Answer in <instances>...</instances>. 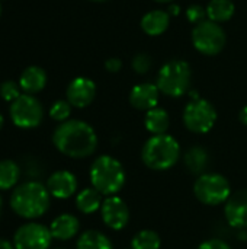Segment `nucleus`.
Here are the masks:
<instances>
[{"mask_svg":"<svg viewBox=\"0 0 247 249\" xmlns=\"http://www.w3.org/2000/svg\"><path fill=\"white\" fill-rule=\"evenodd\" d=\"M52 143L63 155L73 159H82L90 156L96 150L98 136L87 123L82 120H67L55 128Z\"/></svg>","mask_w":247,"mask_h":249,"instance_id":"1","label":"nucleus"},{"mask_svg":"<svg viewBox=\"0 0 247 249\" xmlns=\"http://www.w3.org/2000/svg\"><path fill=\"white\" fill-rule=\"evenodd\" d=\"M51 194L45 185L38 181L23 182L12 191L10 207L23 219H38L49 209Z\"/></svg>","mask_w":247,"mask_h":249,"instance_id":"2","label":"nucleus"},{"mask_svg":"<svg viewBox=\"0 0 247 249\" xmlns=\"http://www.w3.org/2000/svg\"><path fill=\"white\" fill-rule=\"evenodd\" d=\"M90 182L102 196H115L125 184V171L121 162L109 155L99 156L90 168Z\"/></svg>","mask_w":247,"mask_h":249,"instance_id":"3","label":"nucleus"},{"mask_svg":"<svg viewBox=\"0 0 247 249\" xmlns=\"http://www.w3.org/2000/svg\"><path fill=\"white\" fill-rule=\"evenodd\" d=\"M181 156V147L176 139L169 134H157L150 137L141 152L144 165L154 171L170 169Z\"/></svg>","mask_w":247,"mask_h":249,"instance_id":"4","label":"nucleus"},{"mask_svg":"<svg viewBox=\"0 0 247 249\" xmlns=\"http://www.w3.org/2000/svg\"><path fill=\"white\" fill-rule=\"evenodd\" d=\"M191 76V67L186 61L172 60L160 69L157 76V88L167 96L179 98L188 92Z\"/></svg>","mask_w":247,"mask_h":249,"instance_id":"5","label":"nucleus"},{"mask_svg":"<svg viewBox=\"0 0 247 249\" xmlns=\"http://www.w3.org/2000/svg\"><path fill=\"white\" fill-rule=\"evenodd\" d=\"M195 197L207 206H218L226 203L231 196L229 181L220 174H204L194 185Z\"/></svg>","mask_w":247,"mask_h":249,"instance_id":"6","label":"nucleus"},{"mask_svg":"<svg viewBox=\"0 0 247 249\" xmlns=\"http://www.w3.org/2000/svg\"><path fill=\"white\" fill-rule=\"evenodd\" d=\"M217 121V111L205 99L197 98L192 99L183 111V124L185 127L197 134L208 133Z\"/></svg>","mask_w":247,"mask_h":249,"instance_id":"7","label":"nucleus"},{"mask_svg":"<svg viewBox=\"0 0 247 249\" xmlns=\"http://www.w3.org/2000/svg\"><path fill=\"white\" fill-rule=\"evenodd\" d=\"M192 44L199 53L205 55H215L226 45V32L220 23L210 19L204 20L195 25L192 31Z\"/></svg>","mask_w":247,"mask_h":249,"instance_id":"8","label":"nucleus"},{"mask_svg":"<svg viewBox=\"0 0 247 249\" xmlns=\"http://www.w3.org/2000/svg\"><path fill=\"white\" fill-rule=\"evenodd\" d=\"M10 120L19 128H35L44 118V108L41 102L28 93H22L10 104Z\"/></svg>","mask_w":247,"mask_h":249,"instance_id":"9","label":"nucleus"},{"mask_svg":"<svg viewBox=\"0 0 247 249\" xmlns=\"http://www.w3.org/2000/svg\"><path fill=\"white\" fill-rule=\"evenodd\" d=\"M52 241L49 228L39 223L22 225L13 236L15 249H48Z\"/></svg>","mask_w":247,"mask_h":249,"instance_id":"10","label":"nucleus"},{"mask_svg":"<svg viewBox=\"0 0 247 249\" xmlns=\"http://www.w3.org/2000/svg\"><path fill=\"white\" fill-rule=\"evenodd\" d=\"M100 213L103 223L114 231H121L128 225L130 209L127 203L116 196H111L102 203Z\"/></svg>","mask_w":247,"mask_h":249,"instance_id":"11","label":"nucleus"},{"mask_svg":"<svg viewBox=\"0 0 247 249\" xmlns=\"http://www.w3.org/2000/svg\"><path fill=\"white\" fill-rule=\"evenodd\" d=\"M96 95V85L89 77H76L67 88V101L71 107L86 108L89 107Z\"/></svg>","mask_w":247,"mask_h":249,"instance_id":"12","label":"nucleus"},{"mask_svg":"<svg viewBox=\"0 0 247 249\" xmlns=\"http://www.w3.org/2000/svg\"><path fill=\"white\" fill-rule=\"evenodd\" d=\"M226 220L230 226L246 229L247 228V190L236 191L226 201L224 209Z\"/></svg>","mask_w":247,"mask_h":249,"instance_id":"13","label":"nucleus"},{"mask_svg":"<svg viewBox=\"0 0 247 249\" xmlns=\"http://www.w3.org/2000/svg\"><path fill=\"white\" fill-rule=\"evenodd\" d=\"M49 194L55 198H70L77 191V179L74 174L68 171H55L47 181Z\"/></svg>","mask_w":247,"mask_h":249,"instance_id":"14","label":"nucleus"},{"mask_svg":"<svg viewBox=\"0 0 247 249\" xmlns=\"http://www.w3.org/2000/svg\"><path fill=\"white\" fill-rule=\"evenodd\" d=\"M159 88L153 83L135 85L130 92V104L140 111H150L157 107L159 102Z\"/></svg>","mask_w":247,"mask_h":249,"instance_id":"15","label":"nucleus"},{"mask_svg":"<svg viewBox=\"0 0 247 249\" xmlns=\"http://www.w3.org/2000/svg\"><path fill=\"white\" fill-rule=\"evenodd\" d=\"M19 85L20 89L28 95L38 93L47 85V73L44 71V69L38 66H29L20 73Z\"/></svg>","mask_w":247,"mask_h":249,"instance_id":"16","label":"nucleus"},{"mask_svg":"<svg viewBox=\"0 0 247 249\" xmlns=\"http://www.w3.org/2000/svg\"><path fill=\"white\" fill-rule=\"evenodd\" d=\"M80 229V223L77 220L76 216L73 214H60L58 217H55L49 226L51 235L54 239L58 241H68L71 238H74L77 235Z\"/></svg>","mask_w":247,"mask_h":249,"instance_id":"17","label":"nucleus"},{"mask_svg":"<svg viewBox=\"0 0 247 249\" xmlns=\"http://www.w3.org/2000/svg\"><path fill=\"white\" fill-rule=\"evenodd\" d=\"M170 16L165 10H151L141 19V29L150 36H159L169 28Z\"/></svg>","mask_w":247,"mask_h":249,"instance_id":"18","label":"nucleus"},{"mask_svg":"<svg viewBox=\"0 0 247 249\" xmlns=\"http://www.w3.org/2000/svg\"><path fill=\"white\" fill-rule=\"evenodd\" d=\"M144 124H146V128L153 136L166 134L169 124H170V118H169V114L163 108L156 107V108L147 111L146 118H144Z\"/></svg>","mask_w":247,"mask_h":249,"instance_id":"19","label":"nucleus"},{"mask_svg":"<svg viewBox=\"0 0 247 249\" xmlns=\"http://www.w3.org/2000/svg\"><path fill=\"white\" fill-rule=\"evenodd\" d=\"M102 194L92 188H84L76 197V207L83 214H92L102 207Z\"/></svg>","mask_w":247,"mask_h":249,"instance_id":"20","label":"nucleus"},{"mask_svg":"<svg viewBox=\"0 0 247 249\" xmlns=\"http://www.w3.org/2000/svg\"><path fill=\"white\" fill-rule=\"evenodd\" d=\"M236 6L231 0H211L207 6V16L210 20L221 23L233 18Z\"/></svg>","mask_w":247,"mask_h":249,"instance_id":"21","label":"nucleus"},{"mask_svg":"<svg viewBox=\"0 0 247 249\" xmlns=\"http://www.w3.org/2000/svg\"><path fill=\"white\" fill-rule=\"evenodd\" d=\"M77 249H114L112 242L99 231H86L77 241Z\"/></svg>","mask_w":247,"mask_h":249,"instance_id":"22","label":"nucleus"},{"mask_svg":"<svg viewBox=\"0 0 247 249\" xmlns=\"http://www.w3.org/2000/svg\"><path fill=\"white\" fill-rule=\"evenodd\" d=\"M20 177V169L16 162L10 159L0 160V190L6 191L16 187Z\"/></svg>","mask_w":247,"mask_h":249,"instance_id":"23","label":"nucleus"},{"mask_svg":"<svg viewBox=\"0 0 247 249\" xmlns=\"http://www.w3.org/2000/svg\"><path fill=\"white\" fill-rule=\"evenodd\" d=\"M185 165L192 174H201L208 166V153L204 147H191L185 155Z\"/></svg>","mask_w":247,"mask_h":249,"instance_id":"24","label":"nucleus"},{"mask_svg":"<svg viewBox=\"0 0 247 249\" xmlns=\"http://www.w3.org/2000/svg\"><path fill=\"white\" fill-rule=\"evenodd\" d=\"M160 245H162L160 236L150 229L138 232L131 241L132 249H159Z\"/></svg>","mask_w":247,"mask_h":249,"instance_id":"25","label":"nucleus"},{"mask_svg":"<svg viewBox=\"0 0 247 249\" xmlns=\"http://www.w3.org/2000/svg\"><path fill=\"white\" fill-rule=\"evenodd\" d=\"M70 114H71V104L68 101H63V99L55 101L49 108V117L60 123L67 121Z\"/></svg>","mask_w":247,"mask_h":249,"instance_id":"26","label":"nucleus"},{"mask_svg":"<svg viewBox=\"0 0 247 249\" xmlns=\"http://www.w3.org/2000/svg\"><path fill=\"white\" fill-rule=\"evenodd\" d=\"M20 85L13 82V80H6L0 85V96L6 101V102H13L15 99H17L22 93H20Z\"/></svg>","mask_w":247,"mask_h":249,"instance_id":"27","label":"nucleus"},{"mask_svg":"<svg viewBox=\"0 0 247 249\" xmlns=\"http://www.w3.org/2000/svg\"><path fill=\"white\" fill-rule=\"evenodd\" d=\"M151 64H153V60H151V57H150L147 53H140V54H137V55L134 57V60H132V67H134V70H135L138 74L147 73V71L150 70Z\"/></svg>","mask_w":247,"mask_h":249,"instance_id":"28","label":"nucleus"},{"mask_svg":"<svg viewBox=\"0 0 247 249\" xmlns=\"http://www.w3.org/2000/svg\"><path fill=\"white\" fill-rule=\"evenodd\" d=\"M186 18L191 23L194 25H198L204 20H207L205 18L207 16V9H204L201 4H192L186 9Z\"/></svg>","mask_w":247,"mask_h":249,"instance_id":"29","label":"nucleus"},{"mask_svg":"<svg viewBox=\"0 0 247 249\" xmlns=\"http://www.w3.org/2000/svg\"><path fill=\"white\" fill-rule=\"evenodd\" d=\"M198 249H231L224 241L221 239H210V241H205L202 242Z\"/></svg>","mask_w":247,"mask_h":249,"instance_id":"30","label":"nucleus"},{"mask_svg":"<svg viewBox=\"0 0 247 249\" xmlns=\"http://www.w3.org/2000/svg\"><path fill=\"white\" fill-rule=\"evenodd\" d=\"M105 67H106V70H108V71H111V73H116V71H119V70H121V67H122V61H121L119 58L112 57V58L106 60Z\"/></svg>","mask_w":247,"mask_h":249,"instance_id":"31","label":"nucleus"},{"mask_svg":"<svg viewBox=\"0 0 247 249\" xmlns=\"http://www.w3.org/2000/svg\"><path fill=\"white\" fill-rule=\"evenodd\" d=\"M239 118H240L242 124L247 125V107H245V108L240 111V114H239Z\"/></svg>","mask_w":247,"mask_h":249,"instance_id":"32","label":"nucleus"},{"mask_svg":"<svg viewBox=\"0 0 247 249\" xmlns=\"http://www.w3.org/2000/svg\"><path fill=\"white\" fill-rule=\"evenodd\" d=\"M0 249H15V247L6 239H0Z\"/></svg>","mask_w":247,"mask_h":249,"instance_id":"33","label":"nucleus"},{"mask_svg":"<svg viewBox=\"0 0 247 249\" xmlns=\"http://www.w3.org/2000/svg\"><path fill=\"white\" fill-rule=\"evenodd\" d=\"M170 10H172V13H173V15H176V13L179 12V7H178V6H172V7H170Z\"/></svg>","mask_w":247,"mask_h":249,"instance_id":"34","label":"nucleus"},{"mask_svg":"<svg viewBox=\"0 0 247 249\" xmlns=\"http://www.w3.org/2000/svg\"><path fill=\"white\" fill-rule=\"evenodd\" d=\"M3 123H4V118H3V115L0 114V130H1V127H3Z\"/></svg>","mask_w":247,"mask_h":249,"instance_id":"35","label":"nucleus"},{"mask_svg":"<svg viewBox=\"0 0 247 249\" xmlns=\"http://www.w3.org/2000/svg\"><path fill=\"white\" fill-rule=\"evenodd\" d=\"M156 1H159V3H169V1H173V0H156Z\"/></svg>","mask_w":247,"mask_h":249,"instance_id":"36","label":"nucleus"},{"mask_svg":"<svg viewBox=\"0 0 247 249\" xmlns=\"http://www.w3.org/2000/svg\"><path fill=\"white\" fill-rule=\"evenodd\" d=\"M1 207H3V203H1V197H0V214H1Z\"/></svg>","mask_w":247,"mask_h":249,"instance_id":"37","label":"nucleus"},{"mask_svg":"<svg viewBox=\"0 0 247 249\" xmlns=\"http://www.w3.org/2000/svg\"><path fill=\"white\" fill-rule=\"evenodd\" d=\"M92 1H106V0H92Z\"/></svg>","mask_w":247,"mask_h":249,"instance_id":"38","label":"nucleus"},{"mask_svg":"<svg viewBox=\"0 0 247 249\" xmlns=\"http://www.w3.org/2000/svg\"><path fill=\"white\" fill-rule=\"evenodd\" d=\"M0 16H1V4H0Z\"/></svg>","mask_w":247,"mask_h":249,"instance_id":"39","label":"nucleus"},{"mask_svg":"<svg viewBox=\"0 0 247 249\" xmlns=\"http://www.w3.org/2000/svg\"><path fill=\"white\" fill-rule=\"evenodd\" d=\"M58 249H61V248H58Z\"/></svg>","mask_w":247,"mask_h":249,"instance_id":"40","label":"nucleus"}]
</instances>
